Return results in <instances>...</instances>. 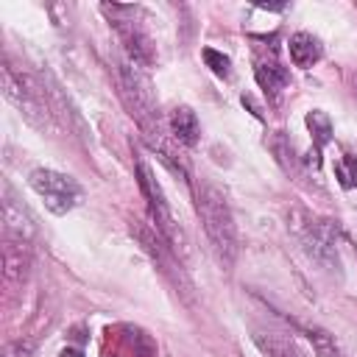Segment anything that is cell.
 <instances>
[{
  "label": "cell",
  "mask_w": 357,
  "mask_h": 357,
  "mask_svg": "<svg viewBox=\"0 0 357 357\" xmlns=\"http://www.w3.org/2000/svg\"><path fill=\"white\" fill-rule=\"evenodd\" d=\"M114 73H117V86H120V98H123L126 109L142 126L145 137L156 148L159 145V112H156V98H153L151 78L131 59H117Z\"/></svg>",
  "instance_id": "1"
},
{
  "label": "cell",
  "mask_w": 357,
  "mask_h": 357,
  "mask_svg": "<svg viewBox=\"0 0 357 357\" xmlns=\"http://www.w3.org/2000/svg\"><path fill=\"white\" fill-rule=\"evenodd\" d=\"M198 215L204 223V231L218 254V259L231 268L237 259V226H234V215L229 209V201L220 190L204 184L198 190Z\"/></svg>",
  "instance_id": "2"
},
{
  "label": "cell",
  "mask_w": 357,
  "mask_h": 357,
  "mask_svg": "<svg viewBox=\"0 0 357 357\" xmlns=\"http://www.w3.org/2000/svg\"><path fill=\"white\" fill-rule=\"evenodd\" d=\"M0 86H3V98L36 128L50 126V114H47V103H45V89L22 70H17L8 59L0 64Z\"/></svg>",
  "instance_id": "3"
},
{
  "label": "cell",
  "mask_w": 357,
  "mask_h": 357,
  "mask_svg": "<svg viewBox=\"0 0 357 357\" xmlns=\"http://www.w3.org/2000/svg\"><path fill=\"white\" fill-rule=\"evenodd\" d=\"M137 176H139V190H142V195H145V201H148V212H151L153 226H156L159 234L170 243V248L184 257V254H187V237H184L181 226L176 223V218H173V212H170V204H167V198H165L159 181L153 178L151 167H148L142 159L137 162Z\"/></svg>",
  "instance_id": "4"
},
{
  "label": "cell",
  "mask_w": 357,
  "mask_h": 357,
  "mask_svg": "<svg viewBox=\"0 0 357 357\" xmlns=\"http://www.w3.org/2000/svg\"><path fill=\"white\" fill-rule=\"evenodd\" d=\"M28 184L33 187V192L45 201V206L53 215H67L78 201H81V187L73 176L50 170V167H36L28 176Z\"/></svg>",
  "instance_id": "5"
},
{
  "label": "cell",
  "mask_w": 357,
  "mask_h": 357,
  "mask_svg": "<svg viewBox=\"0 0 357 357\" xmlns=\"http://www.w3.org/2000/svg\"><path fill=\"white\" fill-rule=\"evenodd\" d=\"M296 234L307 251L310 259H315L318 265L324 268H340V257H337V240H335V231L329 223L324 220H312L307 218L304 223L296 226Z\"/></svg>",
  "instance_id": "6"
},
{
  "label": "cell",
  "mask_w": 357,
  "mask_h": 357,
  "mask_svg": "<svg viewBox=\"0 0 357 357\" xmlns=\"http://www.w3.org/2000/svg\"><path fill=\"white\" fill-rule=\"evenodd\" d=\"M134 231H137V237H139L142 248L151 254V259L162 268V273H165V276H167V279L181 290V293H187V290H190V279H187V273L181 271V262L176 259L178 254H176V251L170 248V243L159 234V229H156V226L151 229V226L139 223Z\"/></svg>",
  "instance_id": "7"
},
{
  "label": "cell",
  "mask_w": 357,
  "mask_h": 357,
  "mask_svg": "<svg viewBox=\"0 0 357 357\" xmlns=\"http://www.w3.org/2000/svg\"><path fill=\"white\" fill-rule=\"evenodd\" d=\"M103 11L106 14H114L112 22H114V31L120 33V39H123V45L128 50V59L134 64H139V67H151L156 56H153V42L145 33V28L137 20L123 17V6H103Z\"/></svg>",
  "instance_id": "8"
},
{
  "label": "cell",
  "mask_w": 357,
  "mask_h": 357,
  "mask_svg": "<svg viewBox=\"0 0 357 357\" xmlns=\"http://www.w3.org/2000/svg\"><path fill=\"white\" fill-rule=\"evenodd\" d=\"M3 234L6 240H14V243H22L28 245L36 234V223L33 218L28 215V209L14 198L11 187L3 184Z\"/></svg>",
  "instance_id": "9"
},
{
  "label": "cell",
  "mask_w": 357,
  "mask_h": 357,
  "mask_svg": "<svg viewBox=\"0 0 357 357\" xmlns=\"http://www.w3.org/2000/svg\"><path fill=\"white\" fill-rule=\"evenodd\" d=\"M31 273V257H28V245L22 243H14V240H6L3 243V279L6 284L17 287L28 279Z\"/></svg>",
  "instance_id": "10"
},
{
  "label": "cell",
  "mask_w": 357,
  "mask_h": 357,
  "mask_svg": "<svg viewBox=\"0 0 357 357\" xmlns=\"http://www.w3.org/2000/svg\"><path fill=\"white\" fill-rule=\"evenodd\" d=\"M287 50H290V59H293L296 67H312L321 59V42L312 33H304V31L290 36Z\"/></svg>",
  "instance_id": "11"
},
{
  "label": "cell",
  "mask_w": 357,
  "mask_h": 357,
  "mask_svg": "<svg viewBox=\"0 0 357 357\" xmlns=\"http://www.w3.org/2000/svg\"><path fill=\"white\" fill-rule=\"evenodd\" d=\"M170 128H173V134H176V139H178L181 145H195L198 137H201V123H198V117H195V112H192L190 106L173 109V114H170Z\"/></svg>",
  "instance_id": "12"
},
{
  "label": "cell",
  "mask_w": 357,
  "mask_h": 357,
  "mask_svg": "<svg viewBox=\"0 0 357 357\" xmlns=\"http://www.w3.org/2000/svg\"><path fill=\"white\" fill-rule=\"evenodd\" d=\"M254 343H257V349H259L265 357H301V351H298L293 343H287V340H282V337H276V335L254 332Z\"/></svg>",
  "instance_id": "13"
},
{
  "label": "cell",
  "mask_w": 357,
  "mask_h": 357,
  "mask_svg": "<svg viewBox=\"0 0 357 357\" xmlns=\"http://www.w3.org/2000/svg\"><path fill=\"white\" fill-rule=\"evenodd\" d=\"M257 81H259L262 89H268V92H279V89L287 84V70L279 67L276 61H262V64L257 67Z\"/></svg>",
  "instance_id": "14"
},
{
  "label": "cell",
  "mask_w": 357,
  "mask_h": 357,
  "mask_svg": "<svg viewBox=\"0 0 357 357\" xmlns=\"http://www.w3.org/2000/svg\"><path fill=\"white\" fill-rule=\"evenodd\" d=\"M304 123H307V128H310V134L315 139V148H324L332 139V120H329L326 112L312 109V112H307V120Z\"/></svg>",
  "instance_id": "15"
},
{
  "label": "cell",
  "mask_w": 357,
  "mask_h": 357,
  "mask_svg": "<svg viewBox=\"0 0 357 357\" xmlns=\"http://www.w3.org/2000/svg\"><path fill=\"white\" fill-rule=\"evenodd\" d=\"M304 332H307V337H310V343H312V349H315L318 357H343L340 346L335 343V337H332L326 329H321V326H307Z\"/></svg>",
  "instance_id": "16"
},
{
  "label": "cell",
  "mask_w": 357,
  "mask_h": 357,
  "mask_svg": "<svg viewBox=\"0 0 357 357\" xmlns=\"http://www.w3.org/2000/svg\"><path fill=\"white\" fill-rule=\"evenodd\" d=\"M335 176H337V181L349 190V187H357V156H351V153H343L340 159H337V165H335Z\"/></svg>",
  "instance_id": "17"
},
{
  "label": "cell",
  "mask_w": 357,
  "mask_h": 357,
  "mask_svg": "<svg viewBox=\"0 0 357 357\" xmlns=\"http://www.w3.org/2000/svg\"><path fill=\"white\" fill-rule=\"evenodd\" d=\"M204 61L209 64V70L215 73V75H220V78H229V67H231V61H229V56H223V53H218V50H212V47H204Z\"/></svg>",
  "instance_id": "18"
},
{
  "label": "cell",
  "mask_w": 357,
  "mask_h": 357,
  "mask_svg": "<svg viewBox=\"0 0 357 357\" xmlns=\"http://www.w3.org/2000/svg\"><path fill=\"white\" fill-rule=\"evenodd\" d=\"M33 343L31 340H11L3 346V357H31Z\"/></svg>",
  "instance_id": "19"
},
{
  "label": "cell",
  "mask_w": 357,
  "mask_h": 357,
  "mask_svg": "<svg viewBox=\"0 0 357 357\" xmlns=\"http://www.w3.org/2000/svg\"><path fill=\"white\" fill-rule=\"evenodd\" d=\"M61 357H84V354H81V349H64Z\"/></svg>",
  "instance_id": "20"
},
{
  "label": "cell",
  "mask_w": 357,
  "mask_h": 357,
  "mask_svg": "<svg viewBox=\"0 0 357 357\" xmlns=\"http://www.w3.org/2000/svg\"><path fill=\"white\" fill-rule=\"evenodd\" d=\"M354 86H357V81H354Z\"/></svg>",
  "instance_id": "21"
}]
</instances>
